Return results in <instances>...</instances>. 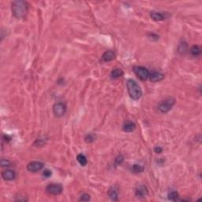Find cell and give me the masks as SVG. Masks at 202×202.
<instances>
[{"label":"cell","instance_id":"cell-1","mask_svg":"<svg viewBox=\"0 0 202 202\" xmlns=\"http://www.w3.org/2000/svg\"><path fill=\"white\" fill-rule=\"evenodd\" d=\"M11 6H11L12 14L16 18H23L26 16L29 10L27 2L23 0H17L12 2Z\"/></svg>","mask_w":202,"mask_h":202},{"label":"cell","instance_id":"cell-2","mask_svg":"<svg viewBox=\"0 0 202 202\" xmlns=\"http://www.w3.org/2000/svg\"><path fill=\"white\" fill-rule=\"evenodd\" d=\"M127 85L128 93L130 98L134 100H137L142 96V90L140 89V85L133 79H129L126 83Z\"/></svg>","mask_w":202,"mask_h":202},{"label":"cell","instance_id":"cell-3","mask_svg":"<svg viewBox=\"0 0 202 202\" xmlns=\"http://www.w3.org/2000/svg\"><path fill=\"white\" fill-rule=\"evenodd\" d=\"M175 103V99L173 97H168L167 99L163 100L158 106V109L162 113H167L171 111V108Z\"/></svg>","mask_w":202,"mask_h":202},{"label":"cell","instance_id":"cell-4","mask_svg":"<svg viewBox=\"0 0 202 202\" xmlns=\"http://www.w3.org/2000/svg\"><path fill=\"white\" fill-rule=\"evenodd\" d=\"M134 72L135 73V74L138 77L140 80H146L149 77V75H150V72L149 71V70L144 66H136L134 67Z\"/></svg>","mask_w":202,"mask_h":202},{"label":"cell","instance_id":"cell-5","mask_svg":"<svg viewBox=\"0 0 202 202\" xmlns=\"http://www.w3.org/2000/svg\"><path fill=\"white\" fill-rule=\"evenodd\" d=\"M66 105L62 102H57L53 106V113L56 117L60 118L63 116L66 112Z\"/></svg>","mask_w":202,"mask_h":202},{"label":"cell","instance_id":"cell-6","mask_svg":"<svg viewBox=\"0 0 202 202\" xmlns=\"http://www.w3.org/2000/svg\"><path fill=\"white\" fill-rule=\"evenodd\" d=\"M63 188L61 184L58 183H52L49 184L47 187H46V191L48 192L50 195H59L62 194Z\"/></svg>","mask_w":202,"mask_h":202},{"label":"cell","instance_id":"cell-7","mask_svg":"<svg viewBox=\"0 0 202 202\" xmlns=\"http://www.w3.org/2000/svg\"><path fill=\"white\" fill-rule=\"evenodd\" d=\"M44 167V164L42 162L39 161H32L27 165V170L29 172H37L39 171H41Z\"/></svg>","mask_w":202,"mask_h":202},{"label":"cell","instance_id":"cell-8","mask_svg":"<svg viewBox=\"0 0 202 202\" xmlns=\"http://www.w3.org/2000/svg\"><path fill=\"white\" fill-rule=\"evenodd\" d=\"M2 177L6 181H12L16 178V173L13 170H5L2 172Z\"/></svg>","mask_w":202,"mask_h":202},{"label":"cell","instance_id":"cell-9","mask_svg":"<svg viewBox=\"0 0 202 202\" xmlns=\"http://www.w3.org/2000/svg\"><path fill=\"white\" fill-rule=\"evenodd\" d=\"M149 194V190L147 189V187L144 185L142 186H140L136 189V191H135V195H136L137 197L140 198H144Z\"/></svg>","mask_w":202,"mask_h":202},{"label":"cell","instance_id":"cell-10","mask_svg":"<svg viewBox=\"0 0 202 202\" xmlns=\"http://www.w3.org/2000/svg\"><path fill=\"white\" fill-rule=\"evenodd\" d=\"M149 78L150 79L152 82H158V81H160L164 78V75L160 72L154 71L152 74H150Z\"/></svg>","mask_w":202,"mask_h":202},{"label":"cell","instance_id":"cell-11","mask_svg":"<svg viewBox=\"0 0 202 202\" xmlns=\"http://www.w3.org/2000/svg\"><path fill=\"white\" fill-rule=\"evenodd\" d=\"M136 129V124L134 123L132 121H127L124 123L123 126H122V130L123 131L126 133H130L134 131Z\"/></svg>","mask_w":202,"mask_h":202},{"label":"cell","instance_id":"cell-12","mask_svg":"<svg viewBox=\"0 0 202 202\" xmlns=\"http://www.w3.org/2000/svg\"><path fill=\"white\" fill-rule=\"evenodd\" d=\"M108 196L112 200L115 201L118 199V190L115 186H112L108 190Z\"/></svg>","mask_w":202,"mask_h":202},{"label":"cell","instance_id":"cell-13","mask_svg":"<svg viewBox=\"0 0 202 202\" xmlns=\"http://www.w3.org/2000/svg\"><path fill=\"white\" fill-rule=\"evenodd\" d=\"M115 58V54L113 51H107L103 54L102 58L104 62H110Z\"/></svg>","mask_w":202,"mask_h":202},{"label":"cell","instance_id":"cell-14","mask_svg":"<svg viewBox=\"0 0 202 202\" xmlns=\"http://www.w3.org/2000/svg\"><path fill=\"white\" fill-rule=\"evenodd\" d=\"M151 17L154 20V21H163L165 19V17L163 14H161L159 12H156V11H152L150 14Z\"/></svg>","mask_w":202,"mask_h":202},{"label":"cell","instance_id":"cell-15","mask_svg":"<svg viewBox=\"0 0 202 202\" xmlns=\"http://www.w3.org/2000/svg\"><path fill=\"white\" fill-rule=\"evenodd\" d=\"M123 74L124 73L123 71H122V70L116 68L114 69V70L112 71V73H111V77H112V79H117L121 77L123 75Z\"/></svg>","mask_w":202,"mask_h":202},{"label":"cell","instance_id":"cell-16","mask_svg":"<svg viewBox=\"0 0 202 202\" xmlns=\"http://www.w3.org/2000/svg\"><path fill=\"white\" fill-rule=\"evenodd\" d=\"M190 53L193 56H199L201 54V48H200V46L198 45H194L190 48Z\"/></svg>","mask_w":202,"mask_h":202},{"label":"cell","instance_id":"cell-17","mask_svg":"<svg viewBox=\"0 0 202 202\" xmlns=\"http://www.w3.org/2000/svg\"><path fill=\"white\" fill-rule=\"evenodd\" d=\"M77 160L80 163V166H85V165L88 163V160H87L86 157H85V155L83 154H78L77 156Z\"/></svg>","mask_w":202,"mask_h":202},{"label":"cell","instance_id":"cell-18","mask_svg":"<svg viewBox=\"0 0 202 202\" xmlns=\"http://www.w3.org/2000/svg\"><path fill=\"white\" fill-rule=\"evenodd\" d=\"M144 167L141 166L140 164H134L133 165L132 167H131V171L134 172V173H140V172H142L144 171Z\"/></svg>","mask_w":202,"mask_h":202},{"label":"cell","instance_id":"cell-19","mask_svg":"<svg viewBox=\"0 0 202 202\" xmlns=\"http://www.w3.org/2000/svg\"><path fill=\"white\" fill-rule=\"evenodd\" d=\"M186 51H187V43L183 40L181 43H180L178 46V52L181 54H185Z\"/></svg>","mask_w":202,"mask_h":202},{"label":"cell","instance_id":"cell-20","mask_svg":"<svg viewBox=\"0 0 202 202\" xmlns=\"http://www.w3.org/2000/svg\"><path fill=\"white\" fill-rule=\"evenodd\" d=\"M178 193L177 191H172L168 194V199L174 201H177L178 200Z\"/></svg>","mask_w":202,"mask_h":202},{"label":"cell","instance_id":"cell-21","mask_svg":"<svg viewBox=\"0 0 202 202\" xmlns=\"http://www.w3.org/2000/svg\"><path fill=\"white\" fill-rule=\"evenodd\" d=\"M96 136L93 134H87L85 137V140L87 143H92L95 140Z\"/></svg>","mask_w":202,"mask_h":202},{"label":"cell","instance_id":"cell-22","mask_svg":"<svg viewBox=\"0 0 202 202\" xmlns=\"http://www.w3.org/2000/svg\"><path fill=\"white\" fill-rule=\"evenodd\" d=\"M124 161V156L122 155H118V156H116L115 159V162L117 165H121Z\"/></svg>","mask_w":202,"mask_h":202},{"label":"cell","instance_id":"cell-23","mask_svg":"<svg viewBox=\"0 0 202 202\" xmlns=\"http://www.w3.org/2000/svg\"><path fill=\"white\" fill-rule=\"evenodd\" d=\"M91 200V197L88 194H83L80 197V201H89Z\"/></svg>","mask_w":202,"mask_h":202},{"label":"cell","instance_id":"cell-24","mask_svg":"<svg viewBox=\"0 0 202 202\" xmlns=\"http://www.w3.org/2000/svg\"><path fill=\"white\" fill-rule=\"evenodd\" d=\"M0 164L2 167H8L11 166V162L8 159H2L0 162Z\"/></svg>","mask_w":202,"mask_h":202},{"label":"cell","instance_id":"cell-25","mask_svg":"<svg viewBox=\"0 0 202 202\" xmlns=\"http://www.w3.org/2000/svg\"><path fill=\"white\" fill-rule=\"evenodd\" d=\"M52 172L48 169H46V170H44V171H43V175L44 176L45 178L51 177V176H52Z\"/></svg>","mask_w":202,"mask_h":202},{"label":"cell","instance_id":"cell-26","mask_svg":"<svg viewBox=\"0 0 202 202\" xmlns=\"http://www.w3.org/2000/svg\"><path fill=\"white\" fill-rule=\"evenodd\" d=\"M154 152L156 153H161L162 152H163V149L161 148V147H156L154 149Z\"/></svg>","mask_w":202,"mask_h":202}]
</instances>
